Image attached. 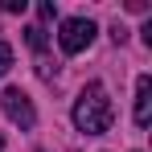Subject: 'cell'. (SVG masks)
Instances as JSON below:
<instances>
[{
    "label": "cell",
    "mask_w": 152,
    "mask_h": 152,
    "mask_svg": "<svg viewBox=\"0 0 152 152\" xmlns=\"http://www.w3.org/2000/svg\"><path fill=\"white\" fill-rule=\"evenodd\" d=\"M111 37H115V45H124V41H127V29L119 25V21H115V29H111Z\"/></svg>",
    "instance_id": "obj_8"
},
{
    "label": "cell",
    "mask_w": 152,
    "mask_h": 152,
    "mask_svg": "<svg viewBox=\"0 0 152 152\" xmlns=\"http://www.w3.org/2000/svg\"><path fill=\"white\" fill-rule=\"evenodd\" d=\"M25 41H29V50H33V53H41L45 45H50V37H45V29H41V25H29V29H25Z\"/></svg>",
    "instance_id": "obj_5"
},
{
    "label": "cell",
    "mask_w": 152,
    "mask_h": 152,
    "mask_svg": "<svg viewBox=\"0 0 152 152\" xmlns=\"http://www.w3.org/2000/svg\"><path fill=\"white\" fill-rule=\"evenodd\" d=\"M132 115H136L140 127L152 124V78H148V74L136 78V111H132Z\"/></svg>",
    "instance_id": "obj_4"
},
{
    "label": "cell",
    "mask_w": 152,
    "mask_h": 152,
    "mask_svg": "<svg viewBox=\"0 0 152 152\" xmlns=\"http://www.w3.org/2000/svg\"><path fill=\"white\" fill-rule=\"evenodd\" d=\"M8 70H12V45H8V41H0V78L8 74Z\"/></svg>",
    "instance_id": "obj_6"
},
{
    "label": "cell",
    "mask_w": 152,
    "mask_h": 152,
    "mask_svg": "<svg viewBox=\"0 0 152 152\" xmlns=\"http://www.w3.org/2000/svg\"><path fill=\"white\" fill-rule=\"evenodd\" d=\"M74 127L78 132H86V136H103L107 127L115 124V103L107 95V86L103 82H86L82 86V95L74 99Z\"/></svg>",
    "instance_id": "obj_1"
},
{
    "label": "cell",
    "mask_w": 152,
    "mask_h": 152,
    "mask_svg": "<svg viewBox=\"0 0 152 152\" xmlns=\"http://www.w3.org/2000/svg\"><path fill=\"white\" fill-rule=\"evenodd\" d=\"M0 152H4V136H0Z\"/></svg>",
    "instance_id": "obj_10"
},
{
    "label": "cell",
    "mask_w": 152,
    "mask_h": 152,
    "mask_svg": "<svg viewBox=\"0 0 152 152\" xmlns=\"http://www.w3.org/2000/svg\"><path fill=\"white\" fill-rule=\"evenodd\" d=\"M37 17H41V21H53V17H58V8H53L50 0H41V4H37Z\"/></svg>",
    "instance_id": "obj_7"
},
{
    "label": "cell",
    "mask_w": 152,
    "mask_h": 152,
    "mask_svg": "<svg viewBox=\"0 0 152 152\" xmlns=\"http://www.w3.org/2000/svg\"><path fill=\"white\" fill-rule=\"evenodd\" d=\"M0 8H4V12H21V8H25V0H4Z\"/></svg>",
    "instance_id": "obj_9"
},
{
    "label": "cell",
    "mask_w": 152,
    "mask_h": 152,
    "mask_svg": "<svg viewBox=\"0 0 152 152\" xmlns=\"http://www.w3.org/2000/svg\"><path fill=\"white\" fill-rule=\"evenodd\" d=\"M0 107H4V115H8L12 124L25 127V132L37 124V111H33V103H29V95L21 91V86H8V91L0 95Z\"/></svg>",
    "instance_id": "obj_3"
},
{
    "label": "cell",
    "mask_w": 152,
    "mask_h": 152,
    "mask_svg": "<svg viewBox=\"0 0 152 152\" xmlns=\"http://www.w3.org/2000/svg\"><path fill=\"white\" fill-rule=\"evenodd\" d=\"M95 33H99L95 21H86V17H66L62 29H58V45H62V53H82V50H91Z\"/></svg>",
    "instance_id": "obj_2"
}]
</instances>
